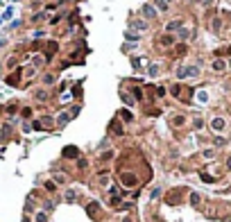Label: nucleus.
<instances>
[{"mask_svg":"<svg viewBox=\"0 0 231 222\" xmlns=\"http://www.w3.org/2000/svg\"><path fill=\"white\" fill-rule=\"evenodd\" d=\"M79 154V150H77V147H66V150H64V156H66V159H75V156Z\"/></svg>","mask_w":231,"mask_h":222,"instance_id":"obj_1","label":"nucleus"},{"mask_svg":"<svg viewBox=\"0 0 231 222\" xmlns=\"http://www.w3.org/2000/svg\"><path fill=\"white\" fill-rule=\"evenodd\" d=\"M120 179H123L125 186H134V184H136V177L134 175H120Z\"/></svg>","mask_w":231,"mask_h":222,"instance_id":"obj_2","label":"nucleus"},{"mask_svg":"<svg viewBox=\"0 0 231 222\" xmlns=\"http://www.w3.org/2000/svg\"><path fill=\"white\" fill-rule=\"evenodd\" d=\"M86 211H88V215H91V218H95V215H98V211H100L98 202H91V204H88V209H86Z\"/></svg>","mask_w":231,"mask_h":222,"instance_id":"obj_3","label":"nucleus"},{"mask_svg":"<svg viewBox=\"0 0 231 222\" xmlns=\"http://www.w3.org/2000/svg\"><path fill=\"white\" fill-rule=\"evenodd\" d=\"M143 14L147 16V18H154V7H150V5H145V7H143Z\"/></svg>","mask_w":231,"mask_h":222,"instance_id":"obj_4","label":"nucleus"},{"mask_svg":"<svg viewBox=\"0 0 231 222\" xmlns=\"http://www.w3.org/2000/svg\"><path fill=\"white\" fill-rule=\"evenodd\" d=\"M132 27H134V30H145V21H134Z\"/></svg>","mask_w":231,"mask_h":222,"instance_id":"obj_5","label":"nucleus"},{"mask_svg":"<svg viewBox=\"0 0 231 222\" xmlns=\"http://www.w3.org/2000/svg\"><path fill=\"white\" fill-rule=\"evenodd\" d=\"M111 132H113V134H123V127H120L118 123H113L111 125Z\"/></svg>","mask_w":231,"mask_h":222,"instance_id":"obj_6","label":"nucleus"},{"mask_svg":"<svg viewBox=\"0 0 231 222\" xmlns=\"http://www.w3.org/2000/svg\"><path fill=\"white\" fill-rule=\"evenodd\" d=\"M213 127H215V129H222V127H224V120H220V118L213 120Z\"/></svg>","mask_w":231,"mask_h":222,"instance_id":"obj_7","label":"nucleus"},{"mask_svg":"<svg viewBox=\"0 0 231 222\" xmlns=\"http://www.w3.org/2000/svg\"><path fill=\"white\" fill-rule=\"evenodd\" d=\"M156 5L161 7V11H165V9H168V2H165V0H156Z\"/></svg>","mask_w":231,"mask_h":222,"instance_id":"obj_8","label":"nucleus"},{"mask_svg":"<svg viewBox=\"0 0 231 222\" xmlns=\"http://www.w3.org/2000/svg\"><path fill=\"white\" fill-rule=\"evenodd\" d=\"M123 100H125V104H129V107H132V104H134V100H132V95H127V93L123 95Z\"/></svg>","mask_w":231,"mask_h":222,"instance_id":"obj_9","label":"nucleus"},{"mask_svg":"<svg viewBox=\"0 0 231 222\" xmlns=\"http://www.w3.org/2000/svg\"><path fill=\"white\" fill-rule=\"evenodd\" d=\"M68 120H70V116H68V114H61V116H59V123H68Z\"/></svg>","mask_w":231,"mask_h":222,"instance_id":"obj_10","label":"nucleus"},{"mask_svg":"<svg viewBox=\"0 0 231 222\" xmlns=\"http://www.w3.org/2000/svg\"><path fill=\"white\" fill-rule=\"evenodd\" d=\"M213 68H215V70H222V68H224V64H222V61H213Z\"/></svg>","mask_w":231,"mask_h":222,"instance_id":"obj_11","label":"nucleus"},{"mask_svg":"<svg viewBox=\"0 0 231 222\" xmlns=\"http://www.w3.org/2000/svg\"><path fill=\"white\" fill-rule=\"evenodd\" d=\"M177 27H179V23H175V21H172V23H170V25H168V30H170V32H175Z\"/></svg>","mask_w":231,"mask_h":222,"instance_id":"obj_12","label":"nucleus"},{"mask_svg":"<svg viewBox=\"0 0 231 222\" xmlns=\"http://www.w3.org/2000/svg\"><path fill=\"white\" fill-rule=\"evenodd\" d=\"M48 218H46V213H39V215H36V222H46Z\"/></svg>","mask_w":231,"mask_h":222,"instance_id":"obj_13","label":"nucleus"},{"mask_svg":"<svg viewBox=\"0 0 231 222\" xmlns=\"http://www.w3.org/2000/svg\"><path fill=\"white\" fill-rule=\"evenodd\" d=\"M190 202H193V204H197V202H200V195H195V193H193V195H190Z\"/></svg>","mask_w":231,"mask_h":222,"instance_id":"obj_14","label":"nucleus"},{"mask_svg":"<svg viewBox=\"0 0 231 222\" xmlns=\"http://www.w3.org/2000/svg\"><path fill=\"white\" fill-rule=\"evenodd\" d=\"M227 165H229V168H231V159H229V161H227Z\"/></svg>","mask_w":231,"mask_h":222,"instance_id":"obj_15","label":"nucleus"}]
</instances>
